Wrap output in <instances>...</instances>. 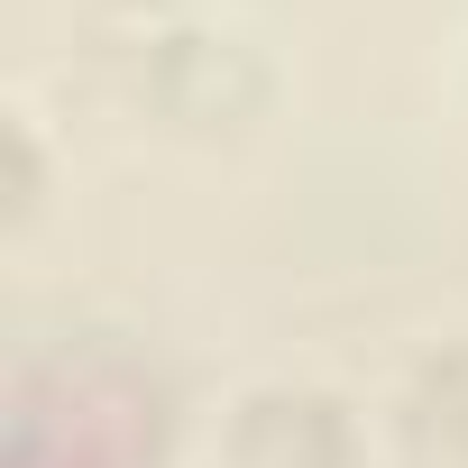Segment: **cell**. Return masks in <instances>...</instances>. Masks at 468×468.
Instances as JSON below:
<instances>
[{"label":"cell","mask_w":468,"mask_h":468,"mask_svg":"<svg viewBox=\"0 0 468 468\" xmlns=\"http://www.w3.org/2000/svg\"><path fill=\"white\" fill-rule=\"evenodd\" d=\"M395 431L413 468H468V340L413 358L404 395H395Z\"/></svg>","instance_id":"3"},{"label":"cell","mask_w":468,"mask_h":468,"mask_svg":"<svg viewBox=\"0 0 468 468\" xmlns=\"http://www.w3.org/2000/svg\"><path fill=\"white\" fill-rule=\"evenodd\" d=\"M229 468H358V422L322 386H249L229 413Z\"/></svg>","instance_id":"2"},{"label":"cell","mask_w":468,"mask_h":468,"mask_svg":"<svg viewBox=\"0 0 468 468\" xmlns=\"http://www.w3.org/2000/svg\"><path fill=\"white\" fill-rule=\"evenodd\" d=\"M83 56L138 120H156L175 138H239L276 101L267 47L239 19L202 10V0H92Z\"/></svg>","instance_id":"1"},{"label":"cell","mask_w":468,"mask_h":468,"mask_svg":"<svg viewBox=\"0 0 468 468\" xmlns=\"http://www.w3.org/2000/svg\"><path fill=\"white\" fill-rule=\"evenodd\" d=\"M37 129H28V111H10V220H28L37 211Z\"/></svg>","instance_id":"4"}]
</instances>
